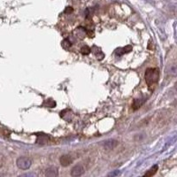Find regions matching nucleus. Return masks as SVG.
Returning a JSON list of instances; mask_svg holds the SVG:
<instances>
[{
    "label": "nucleus",
    "mask_w": 177,
    "mask_h": 177,
    "mask_svg": "<svg viewBox=\"0 0 177 177\" xmlns=\"http://www.w3.org/2000/svg\"><path fill=\"white\" fill-rule=\"evenodd\" d=\"M16 164L18 166V167L20 169L26 170L30 167V166L32 164V161L29 158L27 157H20L17 159Z\"/></svg>",
    "instance_id": "obj_2"
},
{
    "label": "nucleus",
    "mask_w": 177,
    "mask_h": 177,
    "mask_svg": "<svg viewBox=\"0 0 177 177\" xmlns=\"http://www.w3.org/2000/svg\"><path fill=\"white\" fill-rule=\"evenodd\" d=\"M158 169V166L157 165L153 166L150 170L144 174V176H152V175H154L157 173Z\"/></svg>",
    "instance_id": "obj_10"
},
{
    "label": "nucleus",
    "mask_w": 177,
    "mask_h": 177,
    "mask_svg": "<svg viewBox=\"0 0 177 177\" xmlns=\"http://www.w3.org/2000/svg\"><path fill=\"white\" fill-rule=\"evenodd\" d=\"M175 89H176V90H177V82H176V83H175Z\"/></svg>",
    "instance_id": "obj_16"
},
{
    "label": "nucleus",
    "mask_w": 177,
    "mask_h": 177,
    "mask_svg": "<svg viewBox=\"0 0 177 177\" xmlns=\"http://www.w3.org/2000/svg\"><path fill=\"white\" fill-rule=\"evenodd\" d=\"M44 105H45L47 107H55L56 106V102L53 99H48L44 103Z\"/></svg>",
    "instance_id": "obj_12"
},
{
    "label": "nucleus",
    "mask_w": 177,
    "mask_h": 177,
    "mask_svg": "<svg viewBox=\"0 0 177 177\" xmlns=\"http://www.w3.org/2000/svg\"><path fill=\"white\" fill-rule=\"evenodd\" d=\"M84 174V168L81 165H76L74 166L71 170V175L72 176H81Z\"/></svg>",
    "instance_id": "obj_3"
},
{
    "label": "nucleus",
    "mask_w": 177,
    "mask_h": 177,
    "mask_svg": "<svg viewBox=\"0 0 177 177\" xmlns=\"http://www.w3.org/2000/svg\"><path fill=\"white\" fill-rule=\"evenodd\" d=\"M73 11H74V9H73L72 7L68 6V7H66V10H65V13H72Z\"/></svg>",
    "instance_id": "obj_15"
},
{
    "label": "nucleus",
    "mask_w": 177,
    "mask_h": 177,
    "mask_svg": "<svg viewBox=\"0 0 177 177\" xmlns=\"http://www.w3.org/2000/svg\"><path fill=\"white\" fill-rule=\"evenodd\" d=\"M117 144H118V143H117L116 140H108V141H105V142L103 143V146H104L105 149L112 150V149H113L114 147H116Z\"/></svg>",
    "instance_id": "obj_7"
},
{
    "label": "nucleus",
    "mask_w": 177,
    "mask_h": 177,
    "mask_svg": "<svg viewBox=\"0 0 177 177\" xmlns=\"http://www.w3.org/2000/svg\"><path fill=\"white\" fill-rule=\"evenodd\" d=\"M91 48L87 45L82 47V49H81V53H82V54H83V55H88V54H90V53H91Z\"/></svg>",
    "instance_id": "obj_13"
},
{
    "label": "nucleus",
    "mask_w": 177,
    "mask_h": 177,
    "mask_svg": "<svg viewBox=\"0 0 177 177\" xmlns=\"http://www.w3.org/2000/svg\"><path fill=\"white\" fill-rule=\"evenodd\" d=\"M44 175L46 177H56L59 175V170L55 166H52L46 169Z\"/></svg>",
    "instance_id": "obj_5"
},
{
    "label": "nucleus",
    "mask_w": 177,
    "mask_h": 177,
    "mask_svg": "<svg viewBox=\"0 0 177 177\" xmlns=\"http://www.w3.org/2000/svg\"><path fill=\"white\" fill-rule=\"evenodd\" d=\"M71 45H72V44H71L67 39L64 40V41L62 42V47L65 48V49H68Z\"/></svg>",
    "instance_id": "obj_14"
},
{
    "label": "nucleus",
    "mask_w": 177,
    "mask_h": 177,
    "mask_svg": "<svg viewBox=\"0 0 177 177\" xmlns=\"http://www.w3.org/2000/svg\"><path fill=\"white\" fill-rule=\"evenodd\" d=\"M159 78V70L158 68H147L144 74V80L147 85L151 86L157 83Z\"/></svg>",
    "instance_id": "obj_1"
},
{
    "label": "nucleus",
    "mask_w": 177,
    "mask_h": 177,
    "mask_svg": "<svg viewBox=\"0 0 177 177\" xmlns=\"http://www.w3.org/2000/svg\"><path fill=\"white\" fill-rule=\"evenodd\" d=\"M132 51V46L130 45H127L123 47V48H120V49H117V51H116V54H118V55H122V54H125V53H129V52H131Z\"/></svg>",
    "instance_id": "obj_8"
},
{
    "label": "nucleus",
    "mask_w": 177,
    "mask_h": 177,
    "mask_svg": "<svg viewBox=\"0 0 177 177\" xmlns=\"http://www.w3.org/2000/svg\"><path fill=\"white\" fill-rule=\"evenodd\" d=\"M73 158L70 155H62L59 158V162L63 166H68L73 163Z\"/></svg>",
    "instance_id": "obj_4"
},
{
    "label": "nucleus",
    "mask_w": 177,
    "mask_h": 177,
    "mask_svg": "<svg viewBox=\"0 0 177 177\" xmlns=\"http://www.w3.org/2000/svg\"><path fill=\"white\" fill-rule=\"evenodd\" d=\"M50 140V137L45 135V134H39L37 135V138H36V143L39 144H47Z\"/></svg>",
    "instance_id": "obj_6"
},
{
    "label": "nucleus",
    "mask_w": 177,
    "mask_h": 177,
    "mask_svg": "<svg viewBox=\"0 0 177 177\" xmlns=\"http://www.w3.org/2000/svg\"><path fill=\"white\" fill-rule=\"evenodd\" d=\"M144 100L142 99H135V100H134V102H133V105H132V106H133V109H134V110H137V109H138V108H140V107H141V105H143V103H144Z\"/></svg>",
    "instance_id": "obj_9"
},
{
    "label": "nucleus",
    "mask_w": 177,
    "mask_h": 177,
    "mask_svg": "<svg viewBox=\"0 0 177 177\" xmlns=\"http://www.w3.org/2000/svg\"><path fill=\"white\" fill-rule=\"evenodd\" d=\"M93 53H95L96 57H98V59H102L104 58L103 53L101 52V50H100L99 48H98L97 46H94V47H93Z\"/></svg>",
    "instance_id": "obj_11"
}]
</instances>
